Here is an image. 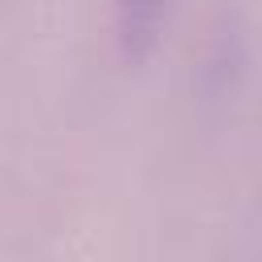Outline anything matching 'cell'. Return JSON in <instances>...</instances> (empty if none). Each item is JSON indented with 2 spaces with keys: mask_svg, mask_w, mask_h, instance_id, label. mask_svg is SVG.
Segmentation results:
<instances>
[{
  "mask_svg": "<svg viewBox=\"0 0 262 262\" xmlns=\"http://www.w3.org/2000/svg\"><path fill=\"white\" fill-rule=\"evenodd\" d=\"M168 12H172V0H111L115 41H119L123 57H131V61L147 57L168 25Z\"/></svg>",
  "mask_w": 262,
  "mask_h": 262,
  "instance_id": "obj_1",
  "label": "cell"
}]
</instances>
